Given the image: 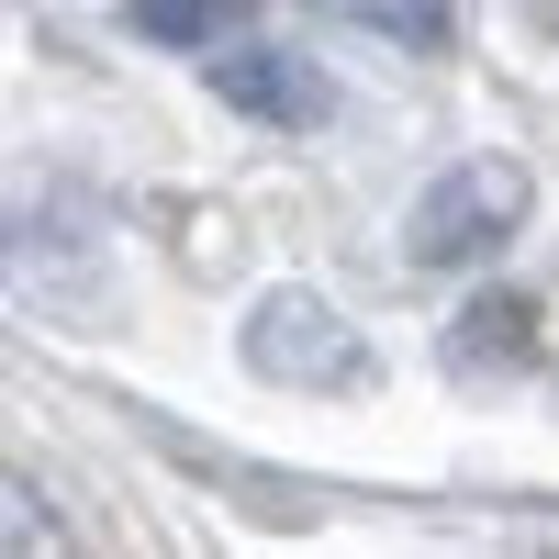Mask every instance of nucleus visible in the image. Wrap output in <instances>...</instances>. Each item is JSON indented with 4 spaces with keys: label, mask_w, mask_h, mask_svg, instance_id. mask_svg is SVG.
<instances>
[{
    "label": "nucleus",
    "mask_w": 559,
    "mask_h": 559,
    "mask_svg": "<svg viewBox=\"0 0 559 559\" xmlns=\"http://www.w3.org/2000/svg\"><path fill=\"white\" fill-rule=\"evenodd\" d=\"M247 0H134V34L168 45V57H213V45H236Z\"/></svg>",
    "instance_id": "obj_6"
},
{
    "label": "nucleus",
    "mask_w": 559,
    "mask_h": 559,
    "mask_svg": "<svg viewBox=\"0 0 559 559\" xmlns=\"http://www.w3.org/2000/svg\"><path fill=\"white\" fill-rule=\"evenodd\" d=\"M202 79H213V102H224V112L280 123V134H313L324 112H336L324 68H313V57H292V45H213V57H202Z\"/></svg>",
    "instance_id": "obj_3"
},
{
    "label": "nucleus",
    "mask_w": 559,
    "mask_h": 559,
    "mask_svg": "<svg viewBox=\"0 0 559 559\" xmlns=\"http://www.w3.org/2000/svg\"><path fill=\"white\" fill-rule=\"evenodd\" d=\"M302 12L358 23L381 45H414V57H448V45H459V0H302Z\"/></svg>",
    "instance_id": "obj_5"
},
{
    "label": "nucleus",
    "mask_w": 559,
    "mask_h": 559,
    "mask_svg": "<svg viewBox=\"0 0 559 559\" xmlns=\"http://www.w3.org/2000/svg\"><path fill=\"white\" fill-rule=\"evenodd\" d=\"M526 213H537V168L526 157H459V168H437L426 191H414L403 258L414 269H492Z\"/></svg>",
    "instance_id": "obj_1"
},
{
    "label": "nucleus",
    "mask_w": 559,
    "mask_h": 559,
    "mask_svg": "<svg viewBox=\"0 0 559 559\" xmlns=\"http://www.w3.org/2000/svg\"><path fill=\"white\" fill-rule=\"evenodd\" d=\"M247 369L258 381H292V392H369V336L324 292H258Z\"/></svg>",
    "instance_id": "obj_2"
},
{
    "label": "nucleus",
    "mask_w": 559,
    "mask_h": 559,
    "mask_svg": "<svg viewBox=\"0 0 559 559\" xmlns=\"http://www.w3.org/2000/svg\"><path fill=\"white\" fill-rule=\"evenodd\" d=\"M537 347H548V313H537V292H471L459 302V324H448V369L459 381H503V369H537Z\"/></svg>",
    "instance_id": "obj_4"
}]
</instances>
